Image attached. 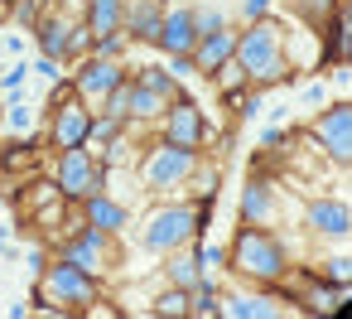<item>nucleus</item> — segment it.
Here are the masks:
<instances>
[{
	"instance_id": "9",
	"label": "nucleus",
	"mask_w": 352,
	"mask_h": 319,
	"mask_svg": "<svg viewBox=\"0 0 352 319\" xmlns=\"http://www.w3.org/2000/svg\"><path fill=\"white\" fill-rule=\"evenodd\" d=\"M164 141H174V145H188V150H203L208 141H212V126H208V112L193 102V97H179V102H169V112L160 116V126H155Z\"/></svg>"
},
{
	"instance_id": "15",
	"label": "nucleus",
	"mask_w": 352,
	"mask_h": 319,
	"mask_svg": "<svg viewBox=\"0 0 352 319\" xmlns=\"http://www.w3.org/2000/svg\"><path fill=\"white\" fill-rule=\"evenodd\" d=\"M193 44H198V30H193V10L184 6H164V20H160V39H155V49L160 54H193Z\"/></svg>"
},
{
	"instance_id": "13",
	"label": "nucleus",
	"mask_w": 352,
	"mask_h": 319,
	"mask_svg": "<svg viewBox=\"0 0 352 319\" xmlns=\"http://www.w3.org/2000/svg\"><path fill=\"white\" fill-rule=\"evenodd\" d=\"M78 208V218L82 223H92V227H102V232H111V237H121L126 227H131V203H121L111 189H102V194H87L82 203H73Z\"/></svg>"
},
{
	"instance_id": "21",
	"label": "nucleus",
	"mask_w": 352,
	"mask_h": 319,
	"mask_svg": "<svg viewBox=\"0 0 352 319\" xmlns=\"http://www.w3.org/2000/svg\"><path fill=\"white\" fill-rule=\"evenodd\" d=\"M121 15H126V0H82V20H87L92 39L121 34Z\"/></svg>"
},
{
	"instance_id": "25",
	"label": "nucleus",
	"mask_w": 352,
	"mask_h": 319,
	"mask_svg": "<svg viewBox=\"0 0 352 319\" xmlns=\"http://www.w3.org/2000/svg\"><path fill=\"white\" fill-rule=\"evenodd\" d=\"M208 83H217V92H222V102H227V107H236V97L251 88V83H246V68H241L236 59H227V63H222Z\"/></svg>"
},
{
	"instance_id": "10",
	"label": "nucleus",
	"mask_w": 352,
	"mask_h": 319,
	"mask_svg": "<svg viewBox=\"0 0 352 319\" xmlns=\"http://www.w3.org/2000/svg\"><path fill=\"white\" fill-rule=\"evenodd\" d=\"M92 112H97V107H87L82 97H73V102H63V107L44 112V145H49V150H73V145H87Z\"/></svg>"
},
{
	"instance_id": "43",
	"label": "nucleus",
	"mask_w": 352,
	"mask_h": 319,
	"mask_svg": "<svg viewBox=\"0 0 352 319\" xmlns=\"http://www.w3.org/2000/svg\"><path fill=\"white\" fill-rule=\"evenodd\" d=\"M34 73H44V78H49V83H54V78H58V73H68V68H63V63H54V59H44V54H39V63H34Z\"/></svg>"
},
{
	"instance_id": "28",
	"label": "nucleus",
	"mask_w": 352,
	"mask_h": 319,
	"mask_svg": "<svg viewBox=\"0 0 352 319\" xmlns=\"http://www.w3.org/2000/svg\"><path fill=\"white\" fill-rule=\"evenodd\" d=\"M92 54V30H87V20L78 15L73 25H68V54H63V68H73V63H82Z\"/></svg>"
},
{
	"instance_id": "35",
	"label": "nucleus",
	"mask_w": 352,
	"mask_h": 319,
	"mask_svg": "<svg viewBox=\"0 0 352 319\" xmlns=\"http://www.w3.org/2000/svg\"><path fill=\"white\" fill-rule=\"evenodd\" d=\"M44 6H49V0H15V6H6V10H10V20H15L20 30H30V25L44 15Z\"/></svg>"
},
{
	"instance_id": "30",
	"label": "nucleus",
	"mask_w": 352,
	"mask_h": 319,
	"mask_svg": "<svg viewBox=\"0 0 352 319\" xmlns=\"http://www.w3.org/2000/svg\"><path fill=\"white\" fill-rule=\"evenodd\" d=\"M338 6H342V0H289V10H294V15H299L309 30H318V25H323V20H328Z\"/></svg>"
},
{
	"instance_id": "45",
	"label": "nucleus",
	"mask_w": 352,
	"mask_h": 319,
	"mask_svg": "<svg viewBox=\"0 0 352 319\" xmlns=\"http://www.w3.org/2000/svg\"><path fill=\"white\" fill-rule=\"evenodd\" d=\"M0 131H6V102H0Z\"/></svg>"
},
{
	"instance_id": "3",
	"label": "nucleus",
	"mask_w": 352,
	"mask_h": 319,
	"mask_svg": "<svg viewBox=\"0 0 352 319\" xmlns=\"http://www.w3.org/2000/svg\"><path fill=\"white\" fill-rule=\"evenodd\" d=\"M198 165H203V150H188V145H174V141L155 136L150 145H140L135 174H140V189L150 198H164L169 189H184Z\"/></svg>"
},
{
	"instance_id": "40",
	"label": "nucleus",
	"mask_w": 352,
	"mask_h": 319,
	"mask_svg": "<svg viewBox=\"0 0 352 319\" xmlns=\"http://www.w3.org/2000/svg\"><path fill=\"white\" fill-rule=\"evenodd\" d=\"M275 10V0H241V20L251 25V20H261V15H270Z\"/></svg>"
},
{
	"instance_id": "18",
	"label": "nucleus",
	"mask_w": 352,
	"mask_h": 319,
	"mask_svg": "<svg viewBox=\"0 0 352 319\" xmlns=\"http://www.w3.org/2000/svg\"><path fill=\"white\" fill-rule=\"evenodd\" d=\"M236 54V25H222V30H212V34H203L198 44H193V63H198V78H212L227 59Z\"/></svg>"
},
{
	"instance_id": "19",
	"label": "nucleus",
	"mask_w": 352,
	"mask_h": 319,
	"mask_svg": "<svg viewBox=\"0 0 352 319\" xmlns=\"http://www.w3.org/2000/svg\"><path fill=\"white\" fill-rule=\"evenodd\" d=\"M164 261V285H179V290H188V285H198L208 271H203V261H198V251H193V242H184V247H174V251H164L160 256Z\"/></svg>"
},
{
	"instance_id": "16",
	"label": "nucleus",
	"mask_w": 352,
	"mask_h": 319,
	"mask_svg": "<svg viewBox=\"0 0 352 319\" xmlns=\"http://www.w3.org/2000/svg\"><path fill=\"white\" fill-rule=\"evenodd\" d=\"M68 25H73V15H63V10H58V0H54V6H44V15L30 25L34 49H39L44 59L63 63V54H68Z\"/></svg>"
},
{
	"instance_id": "4",
	"label": "nucleus",
	"mask_w": 352,
	"mask_h": 319,
	"mask_svg": "<svg viewBox=\"0 0 352 319\" xmlns=\"http://www.w3.org/2000/svg\"><path fill=\"white\" fill-rule=\"evenodd\" d=\"M39 295L49 300L54 314H82L92 300H102V276H92V271L58 256L54 266L39 271Z\"/></svg>"
},
{
	"instance_id": "24",
	"label": "nucleus",
	"mask_w": 352,
	"mask_h": 319,
	"mask_svg": "<svg viewBox=\"0 0 352 319\" xmlns=\"http://www.w3.org/2000/svg\"><path fill=\"white\" fill-rule=\"evenodd\" d=\"M188 319H222V290L208 276L198 285H188Z\"/></svg>"
},
{
	"instance_id": "44",
	"label": "nucleus",
	"mask_w": 352,
	"mask_h": 319,
	"mask_svg": "<svg viewBox=\"0 0 352 319\" xmlns=\"http://www.w3.org/2000/svg\"><path fill=\"white\" fill-rule=\"evenodd\" d=\"M0 49H6L10 59H20V49H25V44H20V34H6V39H0Z\"/></svg>"
},
{
	"instance_id": "1",
	"label": "nucleus",
	"mask_w": 352,
	"mask_h": 319,
	"mask_svg": "<svg viewBox=\"0 0 352 319\" xmlns=\"http://www.w3.org/2000/svg\"><path fill=\"white\" fill-rule=\"evenodd\" d=\"M289 266H294V256H289L280 232H270L265 223H241L227 242V266L222 271L241 276L246 285H285Z\"/></svg>"
},
{
	"instance_id": "22",
	"label": "nucleus",
	"mask_w": 352,
	"mask_h": 319,
	"mask_svg": "<svg viewBox=\"0 0 352 319\" xmlns=\"http://www.w3.org/2000/svg\"><path fill=\"white\" fill-rule=\"evenodd\" d=\"M169 112V102L160 97V92H150V88H140V83H131V126H160V116Z\"/></svg>"
},
{
	"instance_id": "29",
	"label": "nucleus",
	"mask_w": 352,
	"mask_h": 319,
	"mask_svg": "<svg viewBox=\"0 0 352 319\" xmlns=\"http://www.w3.org/2000/svg\"><path fill=\"white\" fill-rule=\"evenodd\" d=\"M155 314H160V319H188V290L164 285V290L155 295Z\"/></svg>"
},
{
	"instance_id": "11",
	"label": "nucleus",
	"mask_w": 352,
	"mask_h": 319,
	"mask_svg": "<svg viewBox=\"0 0 352 319\" xmlns=\"http://www.w3.org/2000/svg\"><path fill=\"white\" fill-rule=\"evenodd\" d=\"M68 78H73V88H78V97H82L87 107H97L116 83L131 78V63H116V59H97V54H87L82 63L68 68Z\"/></svg>"
},
{
	"instance_id": "38",
	"label": "nucleus",
	"mask_w": 352,
	"mask_h": 319,
	"mask_svg": "<svg viewBox=\"0 0 352 319\" xmlns=\"http://www.w3.org/2000/svg\"><path fill=\"white\" fill-rule=\"evenodd\" d=\"M193 251H198V261H203V271H208V266H227V247H212V242H203V237H193Z\"/></svg>"
},
{
	"instance_id": "14",
	"label": "nucleus",
	"mask_w": 352,
	"mask_h": 319,
	"mask_svg": "<svg viewBox=\"0 0 352 319\" xmlns=\"http://www.w3.org/2000/svg\"><path fill=\"white\" fill-rule=\"evenodd\" d=\"M304 227H309L314 237L342 242V237L352 232V208H347V198H309V203H304Z\"/></svg>"
},
{
	"instance_id": "42",
	"label": "nucleus",
	"mask_w": 352,
	"mask_h": 319,
	"mask_svg": "<svg viewBox=\"0 0 352 319\" xmlns=\"http://www.w3.org/2000/svg\"><path fill=\"white\" fill-rule=\"evenodd\" d=\"M289 141H294V131H289V126H270V131H265V141H261V145H265V150H270V145H289Z\"/></svg>"
},
{
	"instance_id": "32",
	"label": "nucleus",
	"mask_w": 352,
	"mask_h": 319,
	"mask_svg": "<svg viewBox=\"0 0 352 319\" xmlns=\"http://www.w3.org/2000/svg\"><path fill=\"white\" fill-rule=\"evenodd\" d=\"M97 112H107V116H121V121H126V116H131V78H126V83H116V88L97 102Z\"/></svg>"
},
{
	"instance_id": "8",
	"label": "nucleus",
	"mask_w": 352,
	"mask_h": 319,
	"mask_svg": "<svg viewBox=\"0 0 352 319\" xmlns=\"http://www.w3.org/2000/svg\"><path fill=\"white\" fill-rule=\"evenodd\" d=\"M309 136H314V145H318L333 165H347V160H352V107H347V97L328 102V107L314 116Z\"/></svg>"
},
{
	"instance_id": "23",
	"label": "nucleus",
	"mask_w": 352,
	"mask_h": 319,
	"mask_svg": "<svg viewBox=\"0 0 352 319\" xmlns=\"http://www.w3.org/2000/svg\"><path fill=\"white\" fill-rule=\"evenodd\" d=\"M131 83H140V88L160 92L164 102H179V97H184L179 78H169V68H164V63H140V68H131Z\"/></svg>"
},
{
	"instance_id": "27",
	"label": "nucleus",
	"mask_w": 352,
	"mask_h": 319,
	"mask_svg": "<svg viewBox=\"0 0 352 319\" xmlns=\"http://www.w3.org/2000/svg\"><path fill=\"white\" fill-rule=\"evenodd\" d=\"M121 131H131V121H121V116H107V112H92L87 145H92V150H102V145H107V141H116Z\"/></svg>"
},
{
	"instance_id": "7",
	"label": "nucleus",
	"mask_w": 352,
	"mask_h": 319,
	"mask_svg": "<svg viewBox=\"0 0 352 319\" xmlns=\"http://www.w3.org/2000/svg\"><path fill=\"white\" fill-rule=\"evenodd\" d=\"M58 256L73 261V266H82V271H92V276H107L111 271V256H116V237L78 218V227L58 242Z\"/></svg>"
},
{
	"instance_id": "6",
	"label": "nucleus",
	"mask_w": 352,
	"mask_h": 319,
	"mask_svg": "<svg viewBox=\"0 0 352 319\" xmlns=\"http://www.w3.org/2000/svg\"><path fill=\"white\" fill-rule=\"evenodd\" d=\"M280 54H285V20H280L275 10L236 30V54H232V59L246 68V83H251L265 63H275Z\"/></svg>"
},
{
	"instance_id": "26",
	"label": "nucleus",
	"mask_w": 352,
	"mask_h": 319,
	"mask_svg": "<svg viewBox=\"0 0 352 319\" xmlns=\"http://www.w3.org/2000/svg\"><path fill=\"white\" fill-rule=\"evenodd\" d=\"M131 131H135V126H131ZM131 131H121L116 141H107V145L97 150V155H102V165H107V174H116V169L135 165V150H140V145L131 141Z\"/></svg>"
},
{
	"instance_id": "39",
	"label": "nucleus",
	"mask_w": 352,
	"mask_h": 319,
	"mask_svg": "<svg viewBox=\"0 0 352 319\" xmlns=\"http://www.w3.org/2000/svg\"><path fill=\"white\" fill-rule=\"evenodd\" d=\"M304 107H328V78H314L304 88Z\"/></svg>"
},
{
	"instance_id": "34",
	"label": "nucleus",
	"mask_w": 352,
	"mask_h": 319,
	"mask_svg": "<svg viewBox=\"0 0 352 319\" xmlns=\"http://www.w3.org/2000/svg\"><path fill=\"white\" fill-rule=\"evenodd\" d=\"M25 83H30V68L15 59L10 68H0V92H6V97H20L25 92Z\"/></svg>"
},
{
	"instance_id": "37",
	"label": "nucleus",
	"mask_w": 352,
	"mask_h": 319,
	"mask_svg": "<svg viewBox=\"0 0 352 319\" xmlns=\"http://www.w3.org/2000/svg\"><path fill=\"white\" fill-rule=\"evenodd\" d=\"M164 68H169V78H198V63H193V54H164Z\"/></svg>"
},
{
	"instance_id": "20",
	"label": "nucleus",
	"mask_w": 352,
	"mask_h": 319,
	"mask_svg": "<svg viewBox=\"0 0 352 319\" xmlns=\"http://www.w3.org/2000/svg\"><path fill=\"white\" fill-rule=\"evenodd\" d=\"M275 208H280V198H275V184L270 179H246V189H241V223H270L275 218Z\"/></svg>"
},
{
	"instance_id": "41",
	"label": "nucleus",
	"mask_w": 352,
	"mask_h": 319,
	"mask_svg": "<svg viewBox=\"0 0 352 319\" xmlns=\"http://www.w3.org/2000/svg\"><path fill=\"white\" fill-rule=\"evenodd\" d=\"M323 266H328V271H318V276H328V280H342V285H347V266H352L347 256H333V261H323Z\"/></svg>"
},
{
	"instance_id": "17",
	"label": "nucleus",
	"mask_w": 352,
	"mask_h": 319,
	"mask_svg": "<svg viewBox=\"0 0 352 319\" xmlns=\"http://www.w3.org/2000/svg\"><path fill=\"white\" fill-rule=\"evenodd\" d=\"M169 0H126V15H121V34L131 44H155L160 39V20H164Z\"/></svg>"
},
{
	"instance_id": "2",
	"label": "nucleus",
	"mask_w": 352,
	"mask_h": 319,
	"mask_svg": "<svg viewBox=\"0 0 352 319\" xmlns=\"http://www.w3.org/2000/svg\"><path fill=\"white\" fill-rule=\"evenodd\" d=\"M208 218H212V198H193V203H155L140 223V247L150 256H164L193 237L208 232Z\"/></svg>"
},
{
	"instance_id": "31",
	"label": "nucleus",
	"mask_w": 352,
	"mask_h": 319,
	"mask_svg": "<svg viewBox=\"0 0 352 319\" xmlns=\"http://www.w3.org/2000/svg\"><path fill=\"white\" fill-rule=\"evenodd\" d=\"M188 10H193V30H198V39L227 25V10L217 6V0H203V6H188Z\"/></svg>"
},
{
	"instance_id": "5",
	"label": "nucleus",
	"mask_w": 352,
	"mask_h": 319,
	"mask_svg": "<svg viewBox=\"0 0 352 319\" xmlns=\"http://www.w3.org/2000/svg\"><path fill=\"white\" fill-rule=\"evenodd\" d=\"M54 189L68 198V203H82L87 194H102L111 189V174L102 165V155L92 145H73V150H54V169H49Z\"/></svg>"
},
{
	"instance_id": "12",
	"label": "nucleus",
	"mask_w": 352,
	"mask_h": 319,
	"mask_svg": "<svg viewBox=\"0 0 352 319\" xmlns=\"http://www.w3.org/2000/svg\"><path fill=\"white\" fill-rule=\"evenodd\" d=\"M222 314L227 319H280V314H289V305L280 300V285H256V290L222 295Z\"/></svg>"
},
{
	"instance_id": "46",
	"label": "nucleus",
	"mask_w": 352,
	"mask_h": 319,
	"mask_svg": "<svg viewBox=\"0 0 352 319\" xmlns=\"http://www.w3.org/2000/svg\"><path fill=\"white\" fill-rule=\"evenodd\" d=\"M0 6H15V0H0Z\"/></svg>"
},
{
	"instance_id": "33",
	"label": "nucleus",
	"mask_w": 352,
	"mask_h": 319,
	"mask_svg": "<svg viewBox=\"0 0 352 319\" xmlns=\"http://www.w3.org/2000/svg\"><path fill=\"white\" fill-rule=\"evenodd\" d=\"M92 54H97V59H116V63H126L131 39H126V34H102V39H92Z\"/></svg>"
},
{
	"instance_id": "36",
	"label": "nucleus",
	"mask_w": 352,
	"mask_h": 319,
	"mask_svg": "<svg viewBox=\"0 0 352 319\" xmlns=\"http://www.w3.org/2000/svg\"><path fill=\"white\" fill-rule=\"evenodd\" d=\"M6 126H10L15 136H25V131L34 126V107H25V102L15 97V107H6Z\"/></svg>"
}]
</instances>
